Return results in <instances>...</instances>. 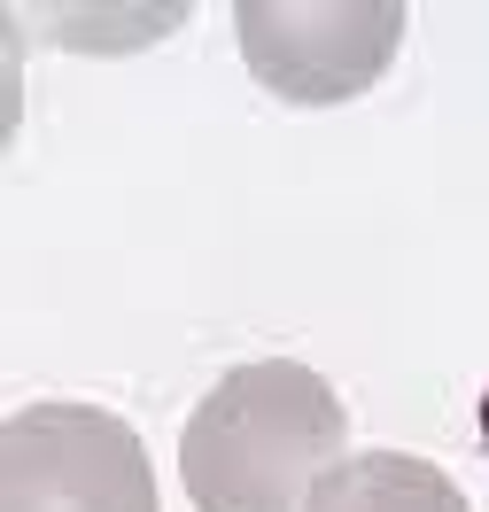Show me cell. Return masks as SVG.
<instances>
[{"label": "cell", "instance_id": "obj_1", "mask_svg": "<svg viewBox=\"0 0 489 512\" xmlns=\"http://www.w3.org/2000/svg\"><path fill=\"white\" fill-rule=\"evenodd\" d=\"M350 412L326 373L295 357L233 365L187 412L179 474L195 512H311L319 481L342 466Z\"/></svg>", "mask_w": 489, "mask_h": 512}, {"label": "cell", "instance_id": "obj_2", "mask_svg": "<svg viewBox=\"0 0 489 512\" xmlns=\"http://www.w3.org/2000/svg\"><path fill=\"white\" fill-rule=\"evenodd\" d=\"M0 512H156L148 443L101 404H24L0 419Z\"/></svg>", "mask_w": 489, "mask_h": 512}, {"label": "cell", "instance_id": "obj_3", "mask_svg": "<svg viewBox=\"0 0 489 512\" xmlns=\"http://www.w3.org/2000/svg\"><path fill=\"white\" fill-rule=\"evenodd\" d=\"M233 32L264 94L326 109V101L365 94L396 63L404 8L396 0H241Z\"/></svg>", "mask_w": 489, "mask_h": 512}, {"label": "cell", "instance_id": "obj_4", "mask_svg": "<svg viewBox=\"0 0 489 512\" xmlns=\"http://www.w3.org/2000/svg\"><path fill=\"white\" fill-rule=\"evenodd\" d=\"M311 512H466V489L412 450H358L319 481Z\"/></svg>", "mask_w": 489, "mask_h": 512}]
</instances>
